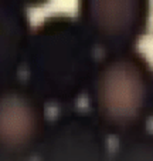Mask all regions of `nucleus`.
Here are the masks:
<instances>
[{
	"label": "nucleus",
	"instance_id": "4",
	"mask_svg": "<svg viewBox=\"0 0 153 161\" xmlns=\"http://www.w3.org/2000/svg\"><path fill=\"white\" fill-rule=\"evenodd\" d=\"M149 0H79V25L92 44L129 50L143 34Z\"/></svg>",
	"mask_w": 153,
	"mask_h": 161
},
{
	"label": "nucleus",
	"instance_id": "2",
	"mask_svg": "<svg viewBox=\"0 0 153 161\" xmlns=\"http://www.w3.org/2000/svg\"><path fill=\"white\" fill-rule=\"evenodd\" d=\"M89 97L95 121L119 136L139 133L152 108V76L146 60L132 50L109 52L91 73Z\"/></svg>",
	"mask_w": 153,
	"mask_h": 161
},
{
	"label": "nucleus",
	"instance_id": "3",
	"mask_svg": "<svg viewBox=\"0 0 153 161\" xmlns=\"http://www.w3.org/2000/svg\"><path fill=\"white\" fill-rule=\"evenodd\" d=\"M47 133L43 98L31 86L0 83V155L26 158L38 148Z\"/></svg>",
	"mask_w": 153,
	"mask_h": 161
},
{
	"label": "nucleus",
	"instance_id": "6",
	"mask_svg": "<svg viewBox=\"0 0 153 161\" xmlns=\"http://www.w3.org/2000/svg\"><path fill=\"white\" fill-rule=\"evenodd\" d=\"M17 2L23 6H40V4H44L50 0H17Z\"/></svg>",
	"mask_w": 153,
	"mask_h": 161
},
{
	"label": "nucleus",
	"instance_id": "5",
	"mask_svg": "<svg viewBox=\"0 0 153 161\" xmlns=\"http://www.w3.org/2000/svg\"><path fill=\"white\" fill-rule=\"evenodd\" d=\"M28 19L17 0H0V83L23 66L28 47Z\"/></svg>",
	"mask_w": 153,
	"mask_h": 161
},
{
	"label": "nucleus",
	"instance_id": "1",
	"mask_svg": "<svg viewBox=\"0 0 153 161\" xmlns=\"http://www.w3.org/2000/svg\"><path fill=\"white\" fill-rule=\"evenodd\" d=\"M24 61L30 86L43 100L69 103L89 81L92 43L78 21L64 16L51 17L30 37Z\"/></svg>",
	"mask_w": 153,
	"mask_h": 161
}]
</instances>
